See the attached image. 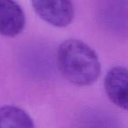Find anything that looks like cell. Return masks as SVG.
Wrapping results in <instances>:
<instances>
[{
  "label": "cell",
  "mask_w": 128,
  "mask_h": 128,
  "mask_svg": "<svg viewBox=\"0 0 128 128\" xmlns=\"http://www.w3.org/2000/svg\"><path fill=\"white\" fill-rule=\"evenodd\" d=\"M104 90L110 100L119 108L128 110V70L113 67L104 78Z\"/></svg>",
  "instance_id": "3"
},
{
  "label": "cell",
  "mask_w": 128,
  "mask_h": 128,
  "mask_svg": "<svg viewBox=\"0 0 128 128\" xmlns=\"http://www.w3.org/2000/svg\"><path fill=\"white\" fill-rule=\"evenodd\" d=\"M26 17L14 0H0V35L15 37L23 31Z\"/></svg>",
  "instance_id": "4"
},
{
  "label": "cell",
  "mask_w": 128,
  "mask_h": 128,
  "mask_svg": "<svg viewBox=\"0 0 128 128\" xmlns=\"http://www.w3.org/2000/svg\"><path fill=\"white\" fill-rule=\"evenodd\" d=\"M39 17L55 27H65L72 22L75 15L71 0H31Z\"/></svg>",
  "instance_id": "2"
},
{
  "label": "cell",
  "mask_w": 128,
  "mask_h": 128,
  "mask_svg": "<svg viewBox=\"0 0 128 128\" xmlns=\"http://www.w3.org/2000/svg\"><path fill=\"white\" fill-rule=\"evenodd\" d=\"M56 60L62 76L77 86L94 84L101 73L98 54L80 40L70 39L63 41L57 50Z\"/></svg>",
  "instance_id": "1"
},
{
  "label": "cell",
  "mask_w": 128,
  "mask_h": 128,
  "mask_svg": "<svg viewBox=\"0 0 128 128\" xmlns=\"http://www.w3.org/2000/svg\"><path fill=\"white\" fill-rule=\"evenodd\" d=\"M34 126L32 118L23 109L14 105H4L0 107V128H32Z\"/></svg>",
  "instance_id": "5"
}]
</instances>
